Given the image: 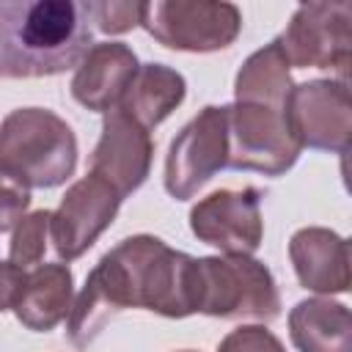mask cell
I'll return each instance as SVG.
<instances>
[{
	"instance_id": "obj_15",
	"label": "cell",
	"mask_w": 352,
	"mask_h": 352,
	"mask_svg": "<svg viewBox=\"0 0 352 352\" xmlns=\"http://www.w3.org/2000/svg\"><path fill=\"white\" fill-rule=\"evenodd\" d=\"M72 270L66 264H38L25 275L14 314L28 330L47 333L66 319L72 308Z\"/></svg>"
},
{
	"instance_id": "obj_5",
	"label": "cell",
	"mask_w": 352,
	"mask_h": 352,
	"mask_svg": "<svg viewBox=\"0 0 352 352\" xmlns=\"http://www.w3.org/2000/svg\"><path fill=\"white\" fill-rule=\"evenodd\" d=\"M228 129V168L258 170L267 176H280L289 170L302 146L294 140L286 124V107L234 102L226 116Z\"/></svg>"
},
{
	"instance_id": "obj_7",
	"label": "cell",
	"mask_w": 352,
	"mask_h": 352,
	"mask_svg": "<svg viewBox=\"0 0 352 352\" xmlns=\"http://www.w3.org/2000/svg\"><path fill=\"white\" fill-rule=\"evenodd\" d=\"M352 3H305L294 11L283 36H278L289 66L297 69H338L349 66L352 44Z\"/></svg>"
},
{
	"instance_id": "obj_24",
	"label": "cell",
	"mask_w": 352,
	"mask_h": 352,
	"mask_svg": "<svg viewBox=\"0 0 352 352\" xmlns=\"http://www.w3.org/2000/svg\"><path fill=\"white\" fill-rule=\"evenodd\" d=\"M184 352H192V349H184Z\"/></svg>"
},
{
	"instance_id": "obj_1",
	"label": "cell",
	"mask_w": 352,
	"mask_h": 352,
	"mask_svg": "<svg viewBox=\"0 0 352 352\" xmlns=\"http://www.w3.org/2000/svg\"><path fill=\"white\" fill-rule=\"evenodd\" d=\"M126 308L173 319L195 314V258L148 234L118 242L91 270L69 314L72 344L88 346Z\"/></svg>"
},
{
	"instance_id": "obj_10",
	"label": "cell",
	"mask_w": 352,
	"mask_h": 352,
	"mask_svg": "<svg viewBox=\"0 0 352 352\" xmlns=\"http://www.w3.org/2000/svg\"><path fill=\"white\" fill-rule=\"evenodd\" d=\"M121 201L118 190L94 173L74 182L50 217V239L58 256L66 261L82 256L113 223Z\"/></svg>"
},
{
	"instance_id": "obj_3",
	"label": "cell",
	"mask_w": 352,
	"mask_h": 352,
	"mask_svg": "<svg viewBox=\"0 0 352 352\" xmlns=\"http://www.w3.org/2000/svg\"><path fill=\"white\" fill-rule=\"evenodd\" d=\"M77 165L72 126L44 107H19L0 124V173L30 187H58Z\"/></svg>"
},
{
	"instance_id": "obj_23",
	"label": "cell",
	"mask_w": 352,
	"mask_h": 352,
	"mask_svg": "<svg viewBox=\"0 0 352 352\" xmlns=\"http://www.w3.org/2000/svg\"><path fill=\"white\" fill-rule=\"evenodd\" d=\"M25 275L28 272L22 267H16L14 261H0V311L14 308V302L22 292Z\"/></svg>"
},
{
	"instance_id": "obj_16",
	"label": "cell",
	"mask_w": 352,
	"mask_h": 352,
	"mask_svg": "<svg viewBox=\"0 0 352 352\" xmlns=\"http://www.w3.org/2000/svg\"><path fill=\"white\" fill-rule=\"evenodd\" d=\"M289 336L300 352H352L349 308L324 297L302 300L289 314Z\"/></svg>"
},
{
	"instance_id": "obj_19",
	"label": "cell",
	"mask_w": 352,
	"mask_h": 352,
	"mask_svg": "<svg viewBox=\"0 0 352 352\" xmlns=\"http://www.w3.org/2000/svg\"><path fill=\"white\" fill-rule=\"evenodd\" d=\"M50 217H52L50 209H38L16 223L8 245V261H14L22 270L41 261L47 250V236H50Z\"/></svg>"
},
{
	"instance_id": "obj_21",
	"label": "cell",
	"mask_w": 352,
	"mask_h": 352,
	"mask_svg": "<svg viewBox=\"0 0 352 352\" xmlns=\"http://www.w3.org/2000/svg\"><path fill=\"white\" fill-rule=\"evenodd\" d=\"M217 352H283V344L267 327L248 324V327L231 330L220 341Z\"/></svg>"
},
{
	"instance_id": "obj_12",
	"label": "cell",
	"mask_w": 352,
	"mask_h": 352,
	"mask_svg": "<svg viewBox=\"0 0 352 352\" xmlns=\"http://www.w3.org/2000/svg\"><path fill=\"white\" fill-rule=\"evenodd\" d=\"M151 154L154 143L148 129H143L126 113L110 110L102 124V138L94 148L91 173L113 184L118 195L126 198L146 182Z\"/></svg>"
},
{
	"instance_id": "obj_4",
	"label": "cell",
	"mask_w": 352,
	"mask_h": 352,
	"mask_svg": "<svg viewBox=\"0 0 352 352\" xmlns=\"http://www.w3.org/2000/svg\"><path fill=\"white\" fill-rule=\"evenodd\" d=\"M195 311L223 319H261L280 314L270 270L250 256L195 258Z\"/></svg>"
},
{
	"instance_id": "obj_20",
	"label": "cell",
	"mask_w": 352,
	"mask_h": 352,
	"mask_svg": "<svg viewBox=\"0 0 352 352\" xmlns=\"http://www.w3.org/2000/svg\"><path fill=\"white\" fill-rule=\"evenodd\" d=\"M143 3H88V16L102 33H124L140 25Z\"/></svg>"
},
{
	"instance_id": "obj_9",
	"label": "cell",
	"mask_w": 352,
	"mask_h": 352,
	"mask_svg": "<svg viewBox=\"0 0 352 352\" xmlns=\"http://www.w3.org/2000/svg\"><path fill=\"white\" fill-rule=\"evenodd\" d=\"M286 124L305 148L346 151L349 143V88L346 80H311L292 85L286 99Z\"/></svg>"
},
{
	"instance_id": "obj_8",
	"label": "cell",
	"mask_w": 352,
	"mask_h": 352,
	"mask_svg": "<svg viewBox=\"0 0 352 352\" xmlns=\"http://www.w3.org/2000/svg\"><path fill=\"white\" fill-rule=\"evenodd\" d=\"M228 107H204L170 143L165 162V190L176 201L192 198L228 160Z\"/></svg>"
},
{
	"instance_id": "obj_14",
	"label": "cell",
	"mask_w": 352,
	"mask_h": 352,
	"mask_svg": "<svg viewBox=\"0 0 352 352\" xmlns=\"http://www.w3.org/2000/svg\"><path fill=\"white\" fill-rule=\"evenodd\" d=\"M289 256L305 289L324 294L349 289V248L344 236L327 228H300L289 242Z\"/></svg>"
},
{
	"instance_id": "obj_13",
	"label": "cell",
	"mask_w": 352,
	"mask_h": 352,
	"mask_svg": "<svg viewBox=\"0 0 352 352\" xmlns=\"http://www.w3.org/2000/svg\"><path fill=\"white\" fill-rule=\"evenodd\" d=\"M138 69L140 63L124 41L94 44L77 66V74L72 80V96L88 110L110 113L121 104Z\"/></svg>"
},
{
	"instance_id": "obj_22",
	"label": "cell",
	"mask_w": 352,
	"mask_h": 352,
	"mask_svg": "<svg viewBox=\"0 0 352 352\" xmlns=\"http://www.w3.org/2000/svg\"><path fill=\"white\" fill-rule=\"evenodd\" d=\"M30 204V192L0 173V231L14 228Z\"/></svg>"
},
{
	"instance_id": "obj_18",
	"label": "cell",
	"mask_w": 352,
	"mask_h": 352,
	"mask_svg": "<svg viewBox=\"0 0 352 352\" xmlns=\"http://www.w3.org/2000/svg\"><path fill=\"white\" fill-rule=\"evenodd\" d=\"M236 102L286 107L292 80H289V60L280 50V41H270L258 52H253L239 74H236Z\"/></svg>"
},
{
	"instance_id": "obj_2",
	"label": "cell",
	"mask_w": 352,
	"mask_h": 352,
	"mask_svg": "<svg viewBox=\"0 0 352 352\" xmlns=\"http://www.w3.org/2000/svg\"><path fill=\"white\" fill-rule=\"evenodd\" d=\"M88 3L0 0V77H52L91 50Z\"/></svg>"
},
{
	"instance_id": "obj_17",
	"label": "cell",
	"mask_w": 352,
	"mask_h": 352,
	"mask_svg": "<svg viewBox=\"0 0 352 352\" xmlns=\"http://www.w3.org/2000/svg\"><path fill=\"white\" fill-rule=\"evenodd\" d=\"M184 88V77L176 69L162 63H143L116 110L126 113L143 129H154L182 104Z\"/></svg>"
},
{
	"instance_id": "obj_6",
	"label": "cell",
	"mask_w": 352,
	"mask_h": 352,
	"mask_svg": "<svg viewBox=\"0 0 352 352\" xmlns=\"http://www.w3.org/2000/svg\"><path fill=\"white\" fill-rule=\"evenodd\" d=\"M140 25L170 50L212 52L228 47L239 36L242 14L234 3L157 0L143 3Z\"/></svg>"
},
{
	"instance_id": "obj_11",
	"label": "cell",
	"mask_w": 352,
	"mask_h": 352,
	"mask_svg": "<svg viewBox=\"0 0 352 352\" xmlns=\"http://www.w3.org/2000/svg\"><path fill=\"white\" fill-rule=\"evenodd\" d=\"M190 228L201 242L220 248L226 256H250L261 245L264 231L258 192L253 187L212 192L192 206Z\"/></svg>"
}]
</instances>
